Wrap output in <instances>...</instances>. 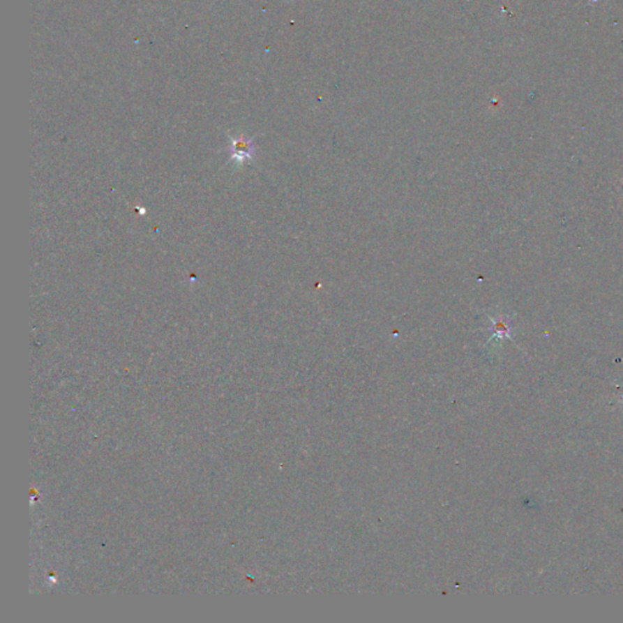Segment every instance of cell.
<instances>
[{
    "instance_id": "cell-1",
    "label": "cell",
    "mask_w": 623,
    "mask_h": 623,
    "mask_svg": "<svg viewBox=\"0 0 623 623\" xmlns=\"http://www.w3.org/2000/svg\"><path fill=\"white\" fill-rule=\"evenodd\" d=\"M253 147L251 140H248V139L245 138L234 140L233 157H235L237 160L243 161V160H246V158H250V157L253 156Z\"/></svg>"
},
{
    "instance_id": "cell-2",
    "label": "cell",
    "mask_w": 623,
    "mask_h": 623,
    "mask_svg": "<svg viewBox=\"0 0 623 623\" xmlns=\"http://www.w3.org/2000/svg\"><path fill=\"white\" fill-rule=\"evenodd\" d=\"M492 320H493V331H495V335H498L500 338L509 335L510 329L511 328H510L508 319L504 318V317H500V318L492 319Z\"/></svg>"
}]
</instances>
